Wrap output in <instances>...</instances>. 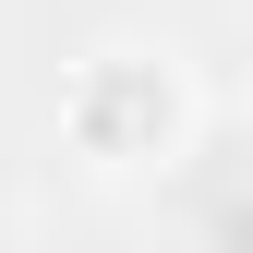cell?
<instances>
[{
    "instance_id": "cell-1",
    "label": "cell",
    "mask_w": 253,
    "mask_h": 253,
    "mask_svg": "<svg viewBox=\"0 0 253 253\" xmlns=\"http://www.w3.org/2000/svg\"><path fill=\"white\" fill-rule=\"evenodd\" d=\"M193 133H205V97L181 48H84L60 73V157L97 181L169 169V157H193Z\"/></svg>"
}]
</instances>
